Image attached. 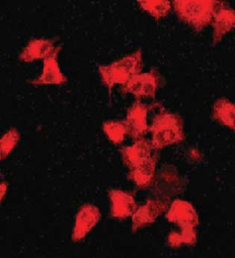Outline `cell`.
<instances>
[{"label": "cell", "mask_w": 235, "mask_h": 258, "mask_svg": "<svg viewBox=\"0 0 235 258\" xmlns=\"http://www.w3.org/2000/svg\"><path fill=\"white\" fill-rule=\"evenodd\" d=\"M104 129L109 138L116 144L122 142L124 135L127 132V126L124 122H107L104 125Z\"/></svg>", "instance_id": "obj_7"}, {"label": "cell", "mask_w": 235, "mask_h": 258, "mask_svg": "<svg viewBox=\"0 0 235 258\" xmlns=\"http://www.w3.org/2000/svg\"><path fill=\"white\" fill-rule=\"evenodd\" d=\"M138 63V57L133 55L123 58L110 66L101 67L99 70L103 81L110 89L116 84L126 85L136 75Z\"/></svg>", "instance_id": "obj_2"}, {"label": "cell", "mask_w": 235, "mask_h": 258, "mask_svg": "<svg viewBox=\"0 0 235 258\" xmlns=\"http://www.w3.org/2000/svg\"><path fill=\"white\" fill-rule=\"evenodd\" d=\"M145 113L146 111L140 104H136L129 110L127 122L125 124L127 132L132 136L136 138L143 133L144 131L146 128Z\"/></svg>", "instance_id": "obj_6"}, {"label": "cell", "mask_w": 235, "mask_h": 258, "mask_svg": "<svg viewBox=\"0 0 235 258\" xmlns=\"http://www.w3.org/2000/svg\"><path fill=\"white\" fill-rule=\"evenodd\" d=\"M155 80L150 74L135 75L126 84L124 92L135 95H150L154 92Z\"/></svg>", "instance_id": "obj_5"}, {"label": "cell", "mask_w": 235, "mask_h": 258, "mask_svg": "<svg viewBox=\"0 0 235 258\" xmlns=\"http://www.w3.org/2000/svg\"><path fill=\"white\" fill-rule=\"evenodd\" d=\"M19 139V135L15 129L9 131L1 140V158L6 157L13 150Z\"/></svg>", "instance_id": "obj_8"}, {"label": "cell", "mask_w": 235, "mask_h": 258, "mask_svg": "<svg viewBox=\"0 0 235 258\" xmlns=\"http://www.w3.org/2000/svg\"><path fill=\"white\" fill-rule=\"evenodd\" d=\"M123 159L132 170L149 163V148L143 141L122 150Z\"/></svg>", "instance_id": "obj_3"}, {"label": "cell", "mask_w": 235, "mask_h": 258, "mask_svg": "<svg viewBox=\"0 0 235 258\" xmlns=\"http://www.w3.org/2000/svg\"><path fill=\"white\" fill-rule=\"evenodd\" d=\"M66 79L60 73L58 68L56 54L47 56L44 62L43 73L38 80H35V84H62Z\"/></svg>", "instance_id": "obj_4"}, {"label": "cell", "mask_w": 235, "mask_h": 258, "mask_svg": "<svg viewBox=\"0 0 235 258\" xmlns=\"http://www.w3.org/2000/svg\"><path fill=\"white\" fill-rule=\"evenodd\" d=\"M218 0H174L179 16L197 29L203 28L214 17Z\"/></svg>", "instance_id": "obj_1"}]
</instances>
